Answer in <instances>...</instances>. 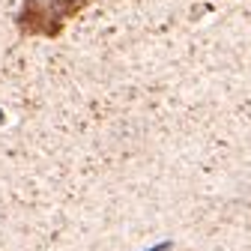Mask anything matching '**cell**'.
Returning a JSON list of instances; mask_svg holds the SVG:
<instances>
[{
	"label": "cell",
	"mask_w": 251,
	"mask_h": 251,
	"mask_svg": "<svg viewBox=\"0 0 251 251\" xmlns=\"http://www.w3.org/2000/svg\"><path fill=\"white\" fill-rule=\"evenodd\" d=\"M87 3L90 0H27L18 12V27L30 36H57Z\"/></svg>",
	"instance_id": "1"
}]
</instances>
